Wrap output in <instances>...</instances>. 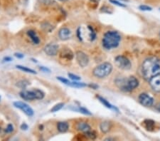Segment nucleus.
<instances>
[{
	"label": "nucleus",
	"mask_w": 160,
	"mask_h": 141,
	"mask_svg": "<svg viewBox=\"0 0 160 141\" xmlns=\"http://www.w3.org/2000/svg\"><path fill=\"white\" fill-rule=\"evenodd\" d=\"M75 59H76L78 64L81 67L87 66L89 63L88 56L84 52L81 51H78L75 53Z\"/></svg>",
	"instance_id": "9"
},
{
	"label": "nucleus",
	"mask_w": 160,
	"mask_h": 141,
	"mask_svg": "<svg viewBox=\"0 0 160 141\" xmlns=\"http://www.w3.org/2000/svg\"><path fill=\"white\" fill-rule=\"evenodd\" d=\"M115 64L118 68L122 70H129L132 66L130 61L126 56L122 55H119L115 57Z\"/></svg>",
	"instance_id": "6"
},
{
	"label": "nucleus",
	"mask_w": 160,
	"mask_h": 141,
	"mask_svg": "<svg viewBox=\"0 0 160 141\" xmlns=\"http://www.w3.org/2000/svg\"><path fill=\"white\" fill-rule=\"evenodd\" d=\"M28 125H27V124L25 123H24L21 124V130H24V131H27V129H28Z\"/></svg>",
	"instance_id": "32"
},
{
	"label": "nucleus",
	"mask_w": 160,
	"mask_h": 141,
	"mask_svg": "<svg viewBox=\"0 0 160 141\" xmlns=\"http://www.w3.org/2000/svg\"><path fill=\"white\" fill-rule=\"evenodd\" d=\"M121 36L118 31H108L105 33L102 39L103 47L107 50L117 48L119 46Z\"/></svg>",
	"instance_id": "2"
},
{
	"label": "nucleus",
	"mask_w": 160,
	"mask_h": 141,
	"mask_svg": "<svg viewBox=\"0 0 160 141\" xmlns=\"http://www.w3.org/2000/svg\"><path fill=\"white\" fill-rule=\"evenodd\" d=\"M112 128L111 123L109 121H104V122L101 123V125H100V128H101V131L104 133H108L110 131Z\"/></svg>",
	"instance_id": "18"
},
{
	"label": "nucleus",
	"mask_w": 160,
	"mask_h": 141,
	"mask_svg": "<svg viewBox=\"0 0 160 141\" xmlns=\"http://www.w3.org/2000/svg\"><path fill=\"white\" fill-rule=\"evenodd\" d=\"M76 129L78 131L83 132V133H85L91 130V127L85 122H80L76 125Z\"/></svg>",
	"instance_id": "16"
},
{
	"label": "nucleus",
	"mask_w": 160,
	"mask_h": 141,
	"mask_svg": "<svg viewBox=\"0 0 160 141\" xmlns=\"http://www.w3.org/2000/svg\"><path fill=\"white\" fill-rule=\"evenodd\" d=\"M144 124V126L147 131H153V129L155 128V121L152 120H145L143 123Z\"/></svg>",
	"instance_id": "20"
},
{
	"label": "nucleus",
	"mask_w": 160,
	"mask_h": 141,
	"mask_svg": "<svg viewBox=\"0 0 160 141\" xmlns=\"http://www.w3.org/2000/svg\"><path fill=\"white\" fill-rule=\"evenodd\" d=\"M27 35L31 39L32 42H33L34 44H36V45H38L40 43V39L39 37L36 34V31L34 30H28L27 31Z\"/></svg>",
	"instance_id": "15"
},
{
	"label": "nucleus",
	"mask_w": 160,
	"mask_h": 141,
	"mask_svg": "<svg viewBox=\"0 0 160 141\" xmlns=\"http://www.w3.org/2000/svg\"><path fill=\"white\" fill-rule=\"evenodd\" d=\"M14 56H16V58H18V59H23V58L24 57V55L21 53H15Z\"/></svg>",
	"instance_id": "31"
},
{
	"label": "nucleus",
	"mask_w": 160,
	"mask_h": 141,
	"mask_svg": "<svg viewBox=\"0 0 160 141\" xmlns=\"http://www.w3.org/2000/svg\"><path fill=\"white\" fill-rule=\"evenodd\" d=\"M109 1H110L111 3H113V4H115V5L118 6V7H125V5L124 4H122V3L119 2V1H116V0H109Z\"/></svg>",
	"instance_id": "29"
},
{
	"label": "nucleus",
	"mask_w": 160,
	"mask_h": 141,
	"mask_svg": "<svg viewBox=\"0 0 160 141\" xmlns=\"http://www.w3.org/2000/svg\"><path fill=\"white\" fill-rule=\"evenodd\" d=\"M39 69L41 70H42V71H44V72H48V73H50V72H51V70L49 69V68H46V67H45V66H40Z\"/></svg>",
	"instance_id": "30"
},
{
	"label": "nucleus",
	"mask_w": 160,
	"mask_h": 141,
	"mask_svg": "<svg viewBox=\"0 0 160 141\" xmlns=\"http://www.w3.org/2000/svg\"><path fill=\"white\" fill-rule=\"evenodd\" d=\"M156 109L160 113V103L159 104V105H157V106L156 107Z\"/></svg>",
	"instance_id": "36"
},
{
	"label": "nucleus",
	"mask_w": 160,
	"mask_h": 141,
	"mask_svg": "<svg viewBox=\"0 0 160 141\" xmlns=\"http://www.w3.org/2000/svg\"><path fill=\"white\" fill-rule=\"evenodd\" d=\"M159 36H160V33H159Z\"/></svg>",
	"instance_id": "40"
},
{
	"label": "nucleus",
	"mask_w": 160,
	"mask_h": 141,
	"mask_svg": "<svg viewBox=\"0 0 160 141\" xmlns=\"http://www.w3.org/2000/svg\"><path fill=\"white\" fill-rule=\"evenodd\" d=\"M14 131V126L12 124H9L8 125H7V128L5 129V132L7 133H12V132Z\"/></svg>",
	"instance_id": "27"
},
{
	"label": "nucleus",
	"mask_w": 160,
	"mask_h": 141,
	"mask_svg": "<svg viewBox=\"0 0 160 141\" xmlns=\"http://www.w3.org/2000/svg\"><path fill=\"white\" fill-rule=\"evenodd\" d=\"M115 83L118 88L124 92H131L139 86V81L133 76L127 79H118Z\"/></svg>",
	"instance_id": "3"
},
{
	"label": "nucleus",
	"mask_w": 160,
	"mask_h": 141,
	"mask_svg": "<svg viewBox=\"0 0 160 141\" xmlns=\"http://www.w3.org/2000/svg\"><path fill=\"white\" fill-rule=\"evenodd\" d=\"M97 99H98V100H99L100 102H101L103 105H104L106 108H109V109H113V110H114V111H116L118 112V108H117L116 107L113 106V105H112L110 103H109V101H107L105 99H104V98L101 97V96H97Z\"/></svg>",
	"instance_id": "17"
},
{
	"label": "nucleus",
	"mask_w": 160,
	"mask_h": 141,
	"mask_svg": "<svg viewBox=\"0 0 160 141\" xmlns=\"http://www.w3.org/2000/svg\"><path fill=\"white\" fill-rule=\"evenodd\" d=\"M16 68L18 69L22 70V71L26 72V73H32V74H36V72L34 70L31 69V68H29L28 67L24 66H21V65H17L16 66Z\"/></svg>",
	"instance_id": "21"
},
{
	"label": "nucleus",
	"mask_w": 160,
	"mask_h": 141,
	"mask_svg": "<svg viewBox=\"0 0 160 141\" xmlns=\"http://www.w3.org/2000/svg\"><path fill=\"white\" fill-rule=\"evenodd\" d=\"M57 79H58V81H61V83H63V84H65V85L73 87V88H83V87L87 86V85H86L85 84H84V83L76 82V81H70L68 80L67 79H65V78H64V77H61V76H58V77H57Z\"/></svg>",
	"instance_id": "10"
},
{
	"label": "nucleus",
	"mask_w": 160,
	"mask_h": 141,
	"mask_svg": "<svg viewBox=\"0 0 160 141\" xmlns=\"http://www.w3.org/2000/svg\"><path fill=\"white\" fill-rule=\"evenodd\" d=\"M20 96L25 101L42 100L45 96V94L41 90L35 88L32 90H23L19 93Z\"/></svg>",
	"instance_id": "4"
},
{
	"label": "nucleus",
	"mask_w": 160,
	"mask_h": 141,
	"mask_svg": "<svg viewBox=\"0 0 160 141\" xmlns=\"http://www.w3.org/2000/svg\"><path fill=\"white\" fill-rule=\"evenodd\" d=\"M139 9L142 11H152V7L147 5H141L139 7Z\"/></svg>",
	"instance_id": "28"
},
{
	"label": "nucleus",
	"mask_w": 160,
	"mask_h": 141,
	"mask_svg": "<svg viewBox=\"0 0 160 141\" xmlns=\"http://www.w3.org/2000/svg\"><path fill=\"white\" fill-rule=\"evenodd\" d=\"M4 61H12V59L10 56H7V57H4Z\"/></svg>",
	"instance_id": "34"
},
{
	"label": "nucleus",
	"mask_w": 160,
	"mask_h": 141,
	"mask_svg": "<svg viewBox=\"0 0 160 141\" xmlns=\"http://www.w3.org/2000/svg\"><path fill=\"white\" fill-rule=\"evenodd\" d=\"M84 136H85V137L87 138L88 139H90V140H95L97 138L96 133H95V131H92V130L84 133Z\"/></svg>",
	"instance_id": "22"
},
{
	"label": "nucleus",
	"mask_w": 160,
	"mask_h": 141,
	"mask_svg": "<svg viewBox=\"0 0 160 141\" xmlns=\"http://www.w3.org/2000/svg\"><path fill=\"white\" fill-rule=\"evenodd\" d=\"M57 128L60 133H66L69 128V125L67 122H59L57 125Z\"/></svg>",
	"instance_id": "19"
},
{
	"label": "nucleus",
	"mask_w": 160,
	"mask_h": 141,
	"mask_svg": "<svg viewBox=\"0 0 160 141\" xmlns=\"http://www.w3.org/2000/svg\"><path fill=\"white\" fill-rule=\"evenodd\" d=\"M64 106V103H59L55 105L51 109V112H52V113H56V112L59 111L60 110L62 109V108Z\"/></svg>",
	"instance_id": "24"
},
{
	"label": "nucleus",
	"mask_w": 160,
	"mask_h": 141,
	"mask_svg": "<svg viewBox=\"0 0 160 141\" xmlns=\"http://www.w3.org/2000/svg\"><path fill=\"white\" fill-rule=\"evenodd\" d=\"M113 70V65L110 63L105 62L97 66L93 70V76L99 79H103L109 76Z\"/></svg>",
	"instance_id": "5"
},
{
	"label": "nucleus",
	"mask_w": 160,
	"mask_h": 141,
	"mask_svg": "<svg viewBox=\"0 0 160 141\" xmlns=\"http://www.w3.org/2000/svg\"><path fill=\"white\" fill-rule=\"evenodd\" d=\"M0 100H1V96H0Z\"/></svg>",
	"instance_id": "38"
},
{
	"label": "nucleus",
	"mask_w": 160,
	"mask_h": 141,
	"mask_svg": "<svg viewBox=\"0 0 160 141\" xmlns=\"http://www.w3.org/2000/svg\"><path fill=\"white\" fill-rule=\"evenodd\" d=\"M59 47L55 44H49L44 47V51L48 56H56L58 52Z\"/></svg>",
	"instance_id": "13"
},
{
	"label": "nucleus",
	"mask_w": 160,
	"mask_h": 141,
	"mask_svg": "<svg viewBox=\"0 0 160 141\" xmlns=\"http://www.w3.org/2000/svg\"><path fill=\"white\" fill-rule=\"evenodd\" d=\"M138 101H139V103L141 105L145 107L152 106L154 103L153 98L151 97L150 95L145 93H142L139 94V97H138Z\"/></svg>",
	"instance_id": "8"
},
{
	"label": "nucleus",
	"mask_w": 160,
	"mask_h": 141,
	"mask_svg": "<svg viewBox=\"0 0 160 141\" xmlns=\"http://www.w3.org/2000/svg\"><path fill=\"white\" fill-rule=\"evenodd\" d=\"M60 58L63 61H70L74 58V54L73 51L68 48H63L62 50L60 52Z\"/></svg>",
	"instance_id": "12"
},
{
	"label": "nucleus",
	"mask_w": 160,
	"mask_h": 141,
	"mask_svg": "<svg viewBox=\"0 0 160 141\" xmlns=\"http://www.w3.org/2000/svg\"><path fill=\"white\" fill-rule=\"evenodd\" d=\"M149 84L154 91L159 93L160 92V73L153 76L149 80Z\"/></svg>",
	"instance_id": "11"
},
{
	"label": "nucleus",
	"mask_w": 160,
	"mask_h": 141,
	"mask_svg": "<svg viewBox=\"0 0 160 141\" xmlns=\"http://www.w3.org/2000/svg\"><path fill=\"white\" fill-rule=\"evenodd\" d=\"M58 36L61 40H68L71 37V31L68 28L63 27L58 31Z\"/></svg>",
	"instance_id": "14"
},
{
	"label": "nucleus",
	"mask_w": 160,
	"mask_h": 141,
	"mask_svg": "<svg viewBox=\"0 0 160 141\" xmlns=\"http://www.w3.org/2000/svg\"><path fill=\"white\" fill-rule=\"evenodd\" d=\"M90 1L93 4H96V5H98V3H99L100 0H90Z\"/></svg>",
	"instance_id": "33"
},
{
	"label": "nucleus",
	"mask_w": 160,
	"mask_h": 141,
	"mask_svg": "<svg viewBox=\"0 0 160 141\" xmlns=\"http://www.w3.org/2000/svg\"><path fill=\"white\" fill-rule=\"evenodd\" d=\"M30 84V83L27 80H21L18 81L17 84H16V86H18L19 88H21V89H25L27 86Z\"/></svg>",
	"instance_id": "23"
},
{
	"label": "nucleus",
	"mask_w": 160,
	"mask_h": 141,
	"mask_svg": "<svg viewBox=\"0 0 160 141\" xmlns=\"http://www.w3.org/2000/svg\"><path fill=\"white\" fill-rule=\"evenodd\" d=\"M0 131H1V128H0Z\"/></svg>",
	"instance_id": "39"
},
{
	"label": "nucleus",
	"mask_w": 160,
	"mask_h": 141,
	"mask_svg": "<svg viewBox=\"0 0 160 141\" xmlns=\"http://www.w3.org/2000/svg\"><path fill=\"white\" fill-rule=\"evenodd\" d=\"M68 76L69 78H70L71 80L73 81H79L81 80V77L78 76H77V75L73 74V73H68Z\"/></svg>",
	"instance_id": "26"
},
{
	"label": "nucleus",
	"mask_w": 160,
	"mask_h": 141,
	"mask_svg": "<svg viewBox=\"0 0 160 141\" xmlns=\"http://www.w3.org/2000/svg\"><path fill=\"white\" fill-rule=\"evenodd\" d=\"M78 111H79L80 113H83V114L88 115V116H91V115H92V113H90V112L88 110L86 109L85 108H83V107H80V108L78 109Z\"/></svg>",
	"instance_id": "25"
},
{
	"label": "nucleus",
	"mask_w": 160,
	"mask_h": 141,
	"mask_svg": "<svg viewBox=\"0 0 160 141\" xmlns=\"http://www.w3.org/2000/svg\"><path fill=\"white\" fill-rule=\"evenodd\" d=\"M89 86L91 87V88H94V89H96L97 88H98V86L95 85V84H90V85H89Z\"/></svg>",
	"instance_id": "35"
},
{
	"label": "nucleus",
	"mask_w": 160,
	"mask_h": 141,
	"mask_svg": "<svg viewBox=\"0 0 160 141\" xmlns=\"http://www.w3.org/2000/svg\"><path fill=\"white\" fill-rule=\"evenodd\" d=\"M142 76L149 81L153 76L160 73V60L156 57H150L144 61L142 66Z\"/></svg>",
	"instance_id": "1"
},
{
	"label": "nucleus",
	"mask_w": 160,
	"mask_h": 141,
	"mask_svg": "<svg viewBox=\"0 0 160 141\" xmlns=\"http://www.w3.org/2000/svg\"><path fill=\"white\" fill-rule=\"evenodd\" d=\"M13 104L15 108H19V109L22 111L27 116H29V117H31L34 114V110L26 103L21 102V101H16Z\"/></svg>",
	"instance_id": "7"
},
{
	"label": "nucleus",
	"mask_w": 160,
	"mask_h": 141,
	"mask_svg": "<svg viewBox=\"0 0 160 141\" xmlns=\"http://www.w3.org/2000/svg\"><path fill=\"white\" fill-rule=\"evenodd\" d=\"M59 1H68V0H59Z\"/></svg>",
	"instance_id": "37"
}]
</instances>
